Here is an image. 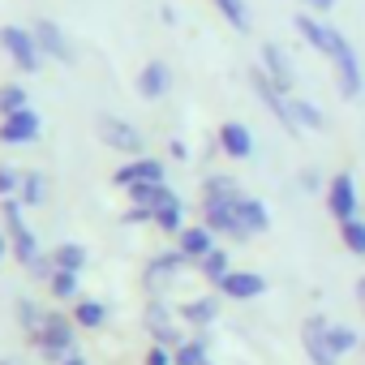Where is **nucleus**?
Instances as JSON below:
<instances>
[{
  "label": "nucleus",
  "mask_w": 365,
  "mask_h": 365,
  "mask_svg": "<svg viewBox=\"0 0 365 365\" xmlns=\"http://www.w3.org/2000/svg\"><path fill=\"white\" fill-rule=\"evenodd\" d=\"M78 322L73 318H65V314H43V327H39V335H35V344L43 348V356H69V348H73V331Z\"/></svg>",
  "instance_id": "5"
},
{
  "label": "nucleus",
  "mask_w": 365,
  "mask_h": 365,
  "mask_svg": "<svg viewBox=\"0 0 365 365\" xmlns=\"http://www.w3.org/2000/svg\"><path fill=\"white\" fill-rule=\"evenodd\" d=\"M262 69H267V78H271L284 95H292L297 73H292V61H288V52H284L279 43H267V48H262Z\"/></svg>",
  "instance_id": "12"
},
{
  "label": "nucleus",
  "mask_w": 365,
  "mask_h": 365,
  "mask_svg": "<svg viewBox=\"0 0 365 365\" xmlns=\"http://www.w3.org/2000/svg\"><path fill=\"white\" fill-rule=\"evenodd\" d=\"M301 5H305V9H318V14H327V9L335 5V0H301Z\"/></svg>",
  "instance_id": "35"
},
{
  "label": "nucleus",
  "mask_w": 365,
  "mask_h": 365,
  "mask_svg": "<svg viewBox=\"0 0 365 365\" xmlns=\"http://www.w3.org/2000/svg\"><path fill=\"white\" fill-rule=\"evenodd\" d=\"M207 365H211V361H207Z\"/></svg>",
  "instance_id": "40"
},
{
  "label": "nucleus",
  "mask_w": 365,
  "mask_h": 365,
  "mask_svg": "<svg viewBox=\"0 0 365 365\" xmlns=\"http://www.w3.org/2000/svg\"><path fill=\"white\" fill-rule=\"evenodd\" d=\"M112 180H116L120 190H133V185H159V180H163V159L138 155V159H129L125 168H116Z\"/></svg>",
  "instance_id": "8"
},
{
  "label": "nucleus",
  "mask_w": 365,
  "mask_h": 365,
  "mask_svg": "<svg viewBox=\"0 0 365 365\" xmlns=\"http://www.w3.org/2000/svg\"><path fill=\"white\" fill-rule=\"evenodd\" d=\"M35 39H39V48H43V56L48 61H61V65H73L78 61V52H73V43H69V35L56 26V22H48V18H39L35 26Z\"/></svg>",
  "instance_id": "9"
},
{
  "label": "nucleus",
  "mask_w": 365,
  "mask_h": 365,
  "mask_svg": "<svg viewBox=\"0 0 365 365\" xmlns=\"http://www.w3.org/2000/svg\"><path fill=\"white\" fill-rule=\"evenodd\" d=\"M176 250L185 254L190 262H202V258L215 250V232H211L207 224H198V228H180V232H176Z\"/></svg>",
  "instance_id": "15"
},
{
  "label": "nucleus",
  "mask_w": 365,
  "mask_h": 365,
  "mask_svg": "<svg viewBox=\"0 0 365 365\" xmlns=\"http://www.w3.org/2000/svg\"><path fill=\"white\" fill-rule=\"evenodd\" d=\"M237 211H241V224L250 228V237H254V232H267V228H271V211H267V202H258V198L241 194V198H237Z\"/></svg>",
  "instance_id": "19"
},
{
  "label": "nucleus",
  "mask_w": 365,
  "mask_h": 365,
  "mask_svg": "<svg viewBox=\"0 0 365 365\" xmlns=\"http://www.w3.org/2000/svg\"><path fill=\"white\" fill-rule=\"evenodd\" d=\"M356 288H361V297H365V279H361V284H356Z\"/></svg>",
  "instance_id": "38"
},
{
  "label": "nucleus",
  "mask_w": 365,
  "mask_h": 365,
  "mask_svg": "<svg viewBox=\"0 0 365 365\" xmlns=\"http://www.w3.org/2000/svg\"><path fill=\"white\" fill-rule=\"evenodd\" d=\"M73 322H78L82 331H99V327L108 322V309H103L99 301H91V297H78V301H73Z\"/></svg>",
  "instance_id": "21"
},
{
  "label": "nucleus",
  "mask_w": 365,
  "mask_h": 365,
  "mask_svg": "<svg viewBox=\"0 0 365 365\" xmlns=\"http://www.w3.org/2000/svg\"><path fill=\"white\" fill-rule=\"evenodd\" d=\"M180 314H185V322H194V327H207V322L220 314V301H215V297H202V301H185V309H180Z\"/></svg>",
  "instance_id": "26"
},
{
  "label": "nucleus",
  "mask_w": 365,
  "mask_h": 365,
  "mask_svg": "<svg viewBox=\"0 0 365 365\" xmlns=\"http://www.w3.org/2000/svg\"><path fill=\"white\" fill-rule=\"evenodd\" d=\"M39 129H43V120H39L35 108H22V112H14V116H0V142H9V146L35 142Z\"/></svg>",
  "instance_id": "10"
},
{
  "label": "nucleus",
  "mask_w": 365,
  "mask_h": 365,
  "mask_svg": "<svg viewBox=\"0 0 365 365\" xmlns=\"http://www.w3.org/2000/svg\"><path fill=\"white\" fill-rule=\"evenodd\" d=\"M99 138H103V146H112V150H120V155H133V159L146 150L142 129L129 125V120H120V116H99Z\"/></svg>",
  "instance_id": "6"
},
{
  "label": "nucleus",
  "mask_w": 365,
  "mask_h": 365,
  "mask_svg": "<svg viewBox=\"0 0 365 365\" xmlns=\"http://www.w3.org/2000/svg\"><path fill=\"white\" fill-rule=\"evenodd\" d=\"M327 344L335 348V356H339V352H352V348H356V331H348V327H327Z\"/></svg>",
  "instance_id": "32"
},
{
  "label": "nucleus",
  "mask_w": 365,
  "mask_h": 365,
  "mask_svg": "<svg viewBox=\"0 0 365 365\" xmlns=\"http://www.w3.org/2000/svg\"><path fill=\"white\" fill-rule=\"evenodd\" d=\"M262 292H267V279L258 271H228L220 284V297H228V301H254Z\"/></svg>",
  "instance_id": "11"
},
{
  "label": "nucleus",
  "mask_w": 365,
  "mask_h": 365,
  "mask_svg": "<svg viewBox=\"0 0 365 365\" xmlns=\"http://www.w3.org/2000/svg\"><path fill=\"white\" fill-rule=\"evenodd\" d=\"M185 262H190V258L180 254V250H172V254H159V258L146 267V288H163V284H168V279H172L180 267H185Z\"/></svg>",
  "instance_id": "17"
},
{
  "label": "nucleus",
  "mask_w": 365,
  "mask_h": 365,
  "mask_svg": "<svg viewBox=\"0 0 365 365\" xmlns=\"http://www.w3.org/2000/svg\"><path fill=\"white\" fill-rule=\"evenodd\" d=\"M339 241L356 254V258H365V220L356 215V220H348V224H339Z\"/></svg>",
  "instance_id": "28"
},
{
  "label": "nucleus",
  "mask_w": 365,
  "mask_h": 365,
  "mask_svg": "<svg viewBox=\"0 0 365 365\" xmlns=\"http://www.w3.org/2000/svg\"><path fill=\"white\" fill-rule=\"evenodd\" d=\"M52 267H56V271H73V275H82V267H86V250H82L78 241H61V245L52 250Z\"/></svg>",
  "instance_id": "20"
},
{
  "label": "nucleus",
  "mask_w": 365,
  "mask_h": 365,
  "mask_svg": "<svg viewBox=\"0 0 365 365\" xmlns=\"http://www.w3.org/2000/svg\"><path fill=\"white\" fill-rule=\"evenodd\" d=\"M22 176L26 172H18V168H0V198H18L22 194Z\"/></svg>",
  "instance_id": "33"
},
{
  "label": "nucleus",
  "mask_w": 365,
  "mask_h": 365,
  "mask_svg": "<svg viewBox=\"0 0 365 365\" xmlns=\"http://www.w3.org/2000/svg\"><path fill=\"white\" fill-rule=\"evenodd\" d=\"M5 254H9V232H0V262H5Z\"/></svg>",
  "instance_id": "36"
},
{
  "label": "nucleus",
  "mask_w": 365,
  "mask_h": 365,
  "mask_svg": "<svg viewBox=\"0 0 365 365\" xmlns=\"http://www.w3.org/2000/svg\"><path fill=\"white\" fill-rule=\"evenodd\" d=\"M22 108H31V95H26V86H18V82H5V86H0V116H14V112H22Z\"/></svg>",
  "instance_id": "23"
},
{
  "label": "nucleus",
  "mask_w": 365,
  "mask_h": 365,
  "mask_svg": "<svg viewBox=\"0 0 365 365\" xmlns=\"http://www.w3.org/2000/svg\"><path fill=\"white\" fill-rule=\"evenodd\" d=\"M356 180L348 176V172H335L331 176V185H327V211L339 220V224H348V220H356Z\"/></svg>",
  "instance_id": "7"
},
{
  "label": "nucleus",
  "mask_w": 365,
  "mask_h": 365,
  "mask_svg": "<svg viewBox=\"0 0 365 365\" xmlns=\"http://www.w3.org/2000/svg\"><path fill=\"white\" fill-rule=\"evenodd\" d=\"M241 198V194H237ZM237 198H207L202 202V224L220 237H232V241H245L250 228L241 224V211H237Z\"/></svg>",
  "instance_id": "4"
},
{
  "label": "nucleus",
  "mask_w": 365,
  "mask_h": 365,
  "mask_svg": "<svg viewBox=\"0 0 365 365\" xmlns=\"http://www.w3.org/2000/svg\"><path fill=\"white\" fill-rule=\"evenodd\" d=\"M198 271H202V275H207V279L220 288V284H224V275L232 271V258H228V250H220V245H215V250H211V254L198 262Z\"/></svg>",
  "instance_id": "22"
},
{
  "label": "nucleus",
  "mask_w": 365,
  "mask_h": 365,
  "mask_svg": "<svg viewBox=\"0 0 365 365\" xmlns=\"http://www.w3.org/2000/svg\"><path fill=\"white\" fill-rule=\"evenodd\" d=\"M0 48L14 56V65L22 73H39L43 65V48L35 39V31H22V26H0Z\"/></svg>",
  "instance_id": "3"
},
{
  "label": "nucleus",
  "mask_w": 365,
  "mask_h": 365,
  "mask_svg": "<svg viewBox=\"0 0 365 365\" xmlns=\"http://www.w3.org/2000/svg\"><path fill=\"white\" fill-rule=\"evenodd\" d=\"M202 190H207V198H237V194H241L232 176H207Z\"/></svg>",
  "instance_id": "31"
},
{
  "label": "nucleus",
  "mask_w": 365,
  "mask_h": 365,
  "mask_svg": "<svg viewBox=\"0 0 365 365\" xmlns=\"http://www.w3.org/2000/svg\"><path fill=\"white\" fill-rule=\"evenodd\" d=\"M22 198H0V215H5V232H9V241H14V254H18V262L35 275V279H52V254L43 258L39 254V241H35V232L26 228V220H22Z\"/></svg>",
  "instance_id": "2"
},
{
  "label": "nucleus",
  "mask_w": 365,
  "mask_h": 365,
  "mask_svg": "<svg viewBox=\"0 0 365 365\" xmlns=\"http://www.w3.org/2000/svg\"><path fill=\"white\" fill-rule=\"evenodd\" d=\"M288 112H292L297 133H301V129H327L322 108H314V103H309V99H301V95H288Z\"/></svg>",
  "instance_id": "18"
},
{
  "label": "nucleus",
  "mask_w": 365,
  "mask_h": 365,
  "mask_svg": "<svg viewBox=\"0 0 365 365\" xmlns=\"http://www.w3.org/2000/svg\"><path fill=\"white\" fill-rule=\"evenodd\" d=\"M48 288H52L56 301H78V275H73V271H52Z\"/></svg>",
  "instance_id": "30"
},
{
  "label": "nucleus",
  "mask_w": 365,
  "mask_h": 365,
  "mask_svg": "<svg viewBox=\"0 0 365 365\" xmlns=\"http://www.w3.org/2000/svg\"><path fill=\"white\" fill-rule=\"evenodd\" d=\"M220 150H224L228 159H254V133H250V125L224 120V125H220Z\"/></svg>",
  "instance_id": "13"
},
{
  "label": "nucleus",
  "mask_w": 365,
  "mask_h": 365,
  "mask_svg": "<svg viewBox=\"0 0 365 365\" xmlns=\"http://www.w3.org/2000/svg\"><path fill=\"white\" fill-rule=\"evenodd\" d=\"M146 365H176V356H172L163 344H155V348L146 352Z\"/></svg>",
  "instance_id": "34"
},
{
  "label": "nucleus",
  "mask_w": 365,
  "mask_h": 365,
  "mask_svg": "<svg viewBox=\"0 0 365 365\" xmlns=\"http://www.w3.org/2000/svg\"><path fill=\"white\" fill-rule=\"evenodd\" d=\"M168 91H172V69H168L163 61L142 65V73H138V95H142V99H163Z\"/></svg>",
  "instance_id": "16"
},
{
  "label": "nucleus",
  "mask_w": 365,
  "mask_h": 365,
  "mask_svg": "<svg viewBox=\"0 0 365 365\" xmlns=\"http://www.w3.org/2000/svg\"><path fill=\"white\" fill-rule=\"evenodd\" d=\"M327 327L331 322H322V318H309L301 327V344H305V352H309L314 365H335V348L327 344Z\"/></svg>",
  "instance_id": "14"
},
{
  "label": "nucleus",
  "mask_w": 365,
  "mask_h": 365,
  "mask_svg": "<svg viewBox=\"0 0 365 365\" xmlns=\"http://www.w3.org/2000/svg\"><path fill=\"white\" fill-rule=\"evenodd\" d=\"M297 31H301V39H305L314 52H322V56L335 65L339 95H344V99H356V95L365 91V78H361V61H356L352 43H348L331 22H322V18H314V14H297Z\"/></svg>",
  "instance_id": "1"
},
{
  "label": "nucleus",
  "mask_w": 365,
  "mask_h": 365,
  "mask_svg": "<svg viewBox=\"0 0 365 365\" xmlns=\"http://www.w3.org/2000/svg\"><path fill=\"white\" fill-rule=\"evenodd\" d=\"M172 356H176V365H207V335L176 344V348H172Z\"/></svg>",
  "instance_id": "25"
},
{
  "label": "nucleus",
  "mask_w": 365,
  "mask_h": 365,
  "mask_svg": "<svg viewBox=\"0 0 365 365\" xmlns=\"http://www.w3.org/2000/svg\"><path fill=\"white\" fill-rule=\"evenodd\" d=\"M0 365H14V361H0Z\"/></svg>",
  "instance_id": "39"
},
{
  "label": "nucleus",
  "mask_w": 365,
  "mask_h": 365,
  "mask_svg": "<svg viewBox=\"0 0 365 365\" xmlns=\"http://www.w3.org/2000/svg\"><path fill=\"white\" fill-rule=\"evenodd\" d=\"M215 9L224 22H232L237 31H250V9H245V0H215Z\"/></svg>",
  "instance_id": "29"
},
{
  "label": "nucleus",
  "mask_w": 365,
  "mask_h": 365,
  "mask_svg": "<svg viewBox=\"0 0 365 365\" xmlns=\"http://www.w3.org/2000/svg\"><path fill=\"white\" fill-rule=\"evenodd\" d=\"M155 228H163V232H180V228H185V202H168L163 211H155V220H150Z\"/></svg>",
  "instance_id": "27"
},
{
  "label": "nucleus",
  "mask_w": 365,
  "mask_h": 365,
  "mask_svg": "<svg viewBox=\"0 0 365 365\" xmlns=\"http://www.w3.org/2000/svg\"><path fill=\"white\" fill-rule=\"evenodd\" d=\"M26 207H43L48 202V180H43V172H26L22 176V194H18Z\"/></svg>",
  "instance_id": "24"
},
{
  "label": "nucleus",
  "mask_w": 365,
  "mask_h": 365,
  "mask_svg": "<svg viewBox=\"0 0 365 365\" xmlns=\"http://www.w3.org/2000/svg\"><path fill=\"white\" fill-rule=\"evenodd\" d=\"M61 365H86V361H82V356H73V352H69V356H65V361H61Z\"/></svg>",
  "instance_id": "37"
}]
</instances>
